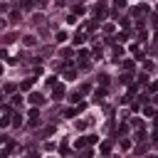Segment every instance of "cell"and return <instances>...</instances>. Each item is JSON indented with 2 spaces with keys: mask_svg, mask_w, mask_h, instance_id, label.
I'll return each instance as SVG.
<instances>
[{
  "mask_svg": "<svg viewBox=\"0 0 158 158\" xmlns=\"http://www.w3.org/2000/svg\"><path fill=\"white\" fill-rule=\"evenodd\" d=\"M27 101H30V104H32V106L37 109V106H42V104H45V96H42V94H40V91H32V94H30V99H27Z\"/></svg>",
  "mask_w": 158,
  "mask_h": 158,
  "instance_id": "obj_1",
  "label": "cell"
},
{
  "mask_svg": "<svg viewBox=\"0 0 158 158\" xmlns=\"http://www.w3.org/2000/svg\"><path fill=\"white\" fill-rule=\"evenodd\" d=\"M72 42H74V47H79V45H84V42H87V35H84V32H77Z\"/></svg>",
  "mask_w": 158,
  "mask_h": 158,
  "instance_id": "obj_2",
  "label": "cell"
},
{
  "mask_svg": "<svg viewBox=\"0 0 158 158\" xmlns=\"http://www.w3.org/2000/svg\"><path fill=\"white\" fill-rule=\"evenodd\" d=\"M37 118H40V109L32 106V109H30V124H32V126H37Z\"/></svg>",
  "mask_w": 158,
  "mask_h": 158,
  "instance_id": "obj_3",
  "label": "cell"
},
{
  "mask_svg": "<svg viewBox=\"0 0 158 158\" xmlns=\"http://www.w3.org/2000/svg\"><path fill=\"white\" fill-rule=\"evenodd\" d=\"M104 96H106V89L101 87V89H96V91H94V99H91V101H96V104H99V101H101Z\"/></svg>",
  "mask_w": 158,
  "mask_h": 158,
  "instance_id": "obj_4",
  "label": "cell"
},
{
  "mask_svg": "<svg viewBox=\"0 0 158 158\" xmlns=\"http://www.w3.org/2000/svg\"><path fill=\"white\" fill-rule=\"evenodd\" d=\"M52 96H54V99H62V96H64V87H62V84H57V87L52 89Z\"/></svg>",
  "mask_w": 158,
  "mask_h": 158,
  "instance_id": "obj_5",
  "label": "cell"
},
{
  "mask_svg": "<svg viewBox=\"0 0 158 158\" xmlns=\"http://www.w3.org/2000/svg\"><path fill=\"white\" fill-rule=\"evenodd\" d=\"M121 54H124V47H121V45H114V62H118Z\"/></svg>",
  "mask_w": 158,
  "mask_h": 158,
  "instance_id": "obj_6",
  "label": "cell"
},
{
  "mask_svg": "<svg viewBox=\"0 0 158 158\" xmlns=\"http://www.w3.org/2000/svg\"><path fill=\"white\" fill-rule=\"evenodd\" d=\"M32 84H35V79H25V82L20 84V91H30V89H32Z\"/></svg>",
  "mask_w": 158,
  "mask_h": 158,
  "instance_id": "obj_7",
  "label": "cell"
},
{
  "mask_svg": "<svg viewBox=\"0 0 158 158\" xmlns=\"http://www.w3.org/2000/svg\"><path fill=\"white\" fill-rule=\"evenodd\" d=\"M87 143H89V138H87V136H84V138H77V141H74V146H77V148H84Z\"/></svg>",
  "mask_w": 158,
  "mask_h": 158,
  "instance_id": "obj_8",
  "label": "cell"
},
{
  "mask_svg": "<svg viewBox=\"0 0 158 158\" xmlns=\"http://www.w3.org/2000/svg\"><path fill=\"white\" fill-rule=\"evenodd\" d=\"M131 52H133L138 59H143V52H141V47H138V45H131Z\"/></svg>",
  "mask_w": 158,
  "mask_h": 158,
  "instance_id": "obj_9",
  "label": "cell"
},
{
  "mask_svg": "<svg viewBox=\"0 0 158 158\" xmlns=\"http://www.w3.org/2000/svg\"><path fill=\"white\" fill-rule=\"evenodd\" d=\"M59 156H69V146H67V141H62V146H59Z\"/></svg>",
  "mask_w": 158,
  "mask_h": 158,
  "instance_id": "obj_10",
  "label": "cell"
},
{
  "mask_svg": "<svg viewBox=\"0 0 158 158\" xmlns=\"http://www.w3.org/2000/svg\"><path fill=\"white\" fill-rule=\"evenodd\" d=\"M118 82H121V84H131V74H129V72L121 74V77H118Z\"/></svg>",
  "mask_w": 158,
  "mask_h": 158,
  "instance_id": "obj_11",
  "label": "cell"
},
{
  "mask_svg": "<svg viewBox=\"0 0 158 158\" xmlns=\"http://www.w3.org/2000/svg\"><path fill=\"white\" fill-rule=\"evenodd\" d=\"M64 79H67V82H72V79H77V72H74V69H67V74H64Z\"/></svg>",
  "mask_w": 158,
  "mask_h": 158,
  "instance_id": "obj_12",
  "label": "cell"
},
{
  "mask_svg": "<svg viewBox=\"0 0 158 158\" xmlns=\"http://www.w3.org/2000/svg\"><path fill=\"white\" fill-rule=\"evenodd\" d=\"M22 42H25V45H35V35H25Z\"/></svg>",
  "mask_w": 158,
  "mask_h": 158,
  "instance_id": "obj_13",
  "label": "cell"
},
{
  "mask_svg": "<svg viewBox=\"0 0 158 158\" xmlns=\"http://www.w3.org/2000/svg\"><path fill=\"white\" fill-rule=\"evenodd\" d=\"M101 153L109 156V153H111V143H101Z\"/></svg>",
  "mask_w": 158,
  "mask_h": 158,
  "instance_id": "obj_14",
  "label": "cell"
},
{
  "mask_svg": "<svg viewBox=\"0 0 158 158\" xmlns=\"http://www.w3.org/2000/svg\"><path fill=\"white\" fill-rule=\"evenodd\" d=\"M114 40H118V42H126V40H129V35H126V32H118Z\"/></svg>",
  "mask_w": 158,
  "mask_h": 158,
  "instance_id": "obj_15",
  "label": "cell"
},
{
  "mask_svg": "<svg viewBox=\"0 0 158 158\" xmlns=\"http://www.w3.org/2000/svg\"><path fill=\"white\" fill-rule=\"evenodd\" d=\"M124 69H126V72L133 69V62H131V59H124Z\"/></svg>",
  "mask_w": 158,
  "mask_h": 158,
  "instance_id": "obj_16",
  "label": "cell"
},
{
  "mask_svg": "<svg viewBox=\"0 0 158 158\" xmlns=\"http://www.w3.org/2000/svg\"><path fill=\"white\" fill-rule=\"evenodd\" d=\"M64 40H67V32L59 30V32H57V42H64Z\"/></svg>",
  "mask_w": 158,
  "mask_h": 158,
  "instance_id": "obj_17",
  "label": "cell"
},
{
  "mask_svg": "<svg viewBox=\"0 0 158 158\" xmlns=\"http://www.w3.org/2000/svg\"><path fill=\"white\" fill-rule=\"evenodd\" d=\"M15 89H17V87H15V84H10V82H8V84H5V94H12V91H15Z\"/></svg>",
  "mask_w": 158,
  "mask_h": 158,
  "instance_id": "obj_18",
  "label": "cell"
},
{
  "mask_svg": "<svg viewBox=\"0 0 158 158\" xmlns=\"http://www.w3.org/2000/svg\"><path fill=\"white\" fill-rule=\"evenodd\" d=\"M143 114H146V116H156V109H153V106H146Z\"/></svg>",
  "mask_w": 158,
  "mask_h": 158,
  "instance_id": "obj_19",
  "label": "cell"
},
{
  "mask_svg": "<svg viewBox=\"0 0 158 158\" xmlns=\"http://www.w3.org/2000/svg\"><path fill=\"white\" fill-rule=\"evenodd\" d=\"M74 114H79V109H67V111H64V116H67V118H72Z\"/></svg>",
  "mask_w": 158,
  "mask_h": 158,
  "instance_id": "obj_20",
  "label": "cell"
},
{
  "mask_svg": "<svg viewBox=\"0 0 158 158\" xmlns=\"http://www.w3.org/2000/svg\"><path fill=\"white\" fill-rule=\"evenodd\" d=\"M12 104H15V106H20V104H22V96L15 94V96H12Z\"/></svg>",
  "mask_w": 158,
  "mask_h": 158,
  "instance_id": "obj_21",
  "label": "cell"
},
{
  "mask_svg": "<svg viewBox=\"0 0 158 158\" xmlns=\"http://www.w3.org/2000/svg\"><path fill=\"white\" fill-rule=\"evenodd\" d=\"M72 10H74V15H82V12H84V5H74Z\"/></svg>",
  "mask_w": 158,
  "mask_h": 158,
  "instance_id": "obj_22",
  "label": "cell"
},
{
  "mask_svg": "<svg viewBox=\"0 0 158 158\" xmlns=\"http://www.w3.org/2000/svg\"><path fill=\"white\" fill-rule=\"evenodd\" d=\"M96 25H99L96 20H89V22H87V30H96Z\"/></svg>",
  "mask_w": 158,
  "mask_h": 158,
  "instance_id": "obj_23",
  "label": "cell"
},
{
  "mask_svg": "<svg viewBox=\"0 0 158 158\" xmlns=\"http://www.w3.org/2000/svg\"><path fill=\"white\" fill-rule=\"evenodd\" d=\"M82 158H94V151H91V148H87V151L82 153Z\"/></svg>",
  "mask_w": 158,
  "mask_h": 158,
  "instance_id": "obj_24",
  "label": "cell"
},
{
  "mask_svg": "<svg viewBox=\"0 0 158 158\" xmlns=\"http://www.w3.org/2000/svg\"><path fill=\"white\" fill-rule=\"evenodd\" d=\"M138 84H148V74H141V77H138Z\"/></svg>",
  "mask_w": 158,
  "mask_h": 158,
  "instance_id": "obj_25",
  "label": "cell"
},
{
  "mask_svg": "<svg viewBox=\"0 0 158 158\" xmlns=\"http://www.w3.org/2000/svg\"><path fill=\"white\" fill-rule=\"evenodd\" d=\"M118 22H121V27H129V25H131V20H129V17H121Z\"/></svg>",
  "mask_w": 158,
  "mask_h": 158,
  "instance_id": "obj_26",
  "label": "cell"
},
{
  "mask_svg": "<svg viewBox=\"0 0 158 158\" xmlns=\"http://www.w3.org/2000/svg\"><path fill=\"white\" fill-rule=\"evenodd\" d=\"M148 89H151V91H158V82H151V84H148Z\"/></svg>",
  "mask_w": 158,
  "mask_h": 158,
  "instance_id": "obj_27",
  "label": "cell"
},
{
  "mask_svg": "<svg viewBox=\"0 0 158 158\" xmlns=\"http://www.w3.org/2000/svg\"><path fill=\"white\" fill-rule=\"evenodd\" d=\"M153 126H156V131H158V114L153 116Z\"/></svg>",
  "mask_w": 158,
  "mask_h": 158,
  "instance_id": "obj_28",
  "label": "cell"
},
{
  "mask_svg": "<svg viewBox=\"0 0 158 158\" xmlns=\"http://www.w3.org/2000/svg\"><path fill=\"white\" fill-rule=\"evenodd\" d=\"M27 158H37V151H30V153H27Z\"/></svg>",
  "mask_w": 158,
  "mask_h": 158,
  "instance_id": "obj_29",
  "label": "cell"
},
{
  "mask_svg": "<svg viewBox=\"0 0 158 158\" xmlns=\"http://www.w3.org/2000/svg\"><path fill=\"white\" fill-rule=\"evenodd\" d=\"M153 104H156V106H158V96H153Z\"/></svg>",
  "mask_w": 158,
  "mask_h": 158,
  "instance_id": "obj_30",
  "label": "cell"
}]
</instances>
